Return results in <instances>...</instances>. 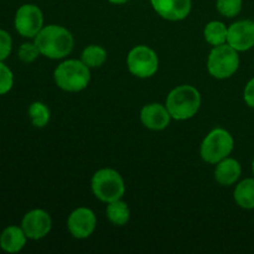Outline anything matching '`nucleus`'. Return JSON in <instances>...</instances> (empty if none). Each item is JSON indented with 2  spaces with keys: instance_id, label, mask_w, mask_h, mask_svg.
Returning a JSON list of instances; mask_svg holds the SVG:
<instances>
[{
  "instance_id": "nucleus-7",
  "label": "nucleus",
  "mask_w": 254,
  "mask_h": 254,
  "mask_svg": "<svg viewBox=\"0 0 254 254\" xmlns=\"http://www.w3.org/2000/svg\"><path fill=\"white\" fill-rule=\"evenodd\" d=\"M129 72L138 78H150L159 69L158 54L146 45H138L127 56Z\"/></svg>"
},
{
  "instance_id": "nucleus-3",
  "label": "nucleus",
  "mask_w": 254,
  "mask_h": 254,
  "mask_svg": "<svg viewBox=\"0 0 254 254\" xmlns=\"http://www.w3.org/2000/svg\"><path fill=\"white\" fill-rule=\"evenodd\" d=\"M56 86L64 92H81L88 87L91 82V68L81 60H64L54 71Z\"/></svg>"
},
{
  "instance_id": "nucleus-15",
  "label": "nucleus",
  "mask_w": 254,
  "mask_h": 254,
  "mask_svg": "<svg viewBox=\"0 0 254 254\" xmlns=\"http://www.w3.org/2000/svg\"><path fill=\"white\" fill-rule=\"evenodd\" d=\"M27 240L21 226H7L0 233V248L6 253H17L26 246Z\"/></svg>"
},
{
  "instance_id": "nucleus-13",
  "label": "nucleus",
  "mask_w": 254,
  "mask_h": 254,
  "mask_svg": "<svg viewBox=\"0 0 254 254\" xmlns=\"http://www.w3.org/2000/svg\"><path fill=\"white\" fill-rule=\"evenodd\" d=\"M171 119L173 118L165 104L149 103L140 111L141 124L150 130H164L169 127Z\"/></svg>"
},
{
  "instance_id": "nucleus-21",
  "label": "nucleus",
  "mask_w": 254,
  "mask_h": 254,
  "mask_svg": "<svg viewBox=\"0 0 254 254\" xmlns=\"http://www.w3.org/2000/svg\"><path fill=\"white\" fill-rule=\"evenodd\" d=\"M242 0H216V9L222 16L232 19L242 11Z\"/></svg>"
},
{
  "instance_id": "nucleus-2",
  "label": "nucleus",
  "mask_w": 254,
  "mask_h": 254,
  "mask_svg": "<svg viewBox=\"0 0 254 254\" xmlns=\"http://www.w3.org/2000/svg\"><path fill=\"white\" fill-rule=\"evenodd\" d=\"M165 106L171 118L175 121H188L197 114L201 107V94L191 84H181L171 89L166 97Z\"/></svg>"
},
{
  "instance_id": "nucleus-19",
  "label": "nucleus",
  "mask_w": 254,
  "mask_h": 254,
  "mask_svg": "<svg viewBox=\"0 0 254 254\" xmlns=\"http://www.w3.org/2000/svg\"><path fill=\"white\" fill-rule=\"evenodd\" d=\"M108 59L107 50L101 45H88L81 54V61L89 68H99Z\"/></svg>"
},
{
  "instance_id": "nucleus-25",
  "label": "nucleus",
  "mask_w": 254,
  "mask_h": 254,
  "mask_svg": "<svg viewBox=\"0 0 254 254\" xmlns=\"http://www.w3.org/2000/svg\"><path fill=\"white\" fill-rule=\"evenodd\" d=\"M243 99L250 108L254 109V77L248 81L243 91Z\"/></svg>"
},
{
  "instance_id": "nucleus-17",
  "label": "nucleus",
  "mask_w": 254,
  "mask_h": 254,
  "mask_svg": "<svg viewBox=\"0 0 254 254\" xmlns=\"http://www.w3.org/2000/svg\"><path fill=\"white\" fill-rule=\"evenodd\" d=\"M106 215L109 222L118 227H123L130 220V210L127 202L121 200L113 201V202L107 203Z\"/></svg>"
},
{
  "instance_id": "nucleus-1",
  "label": "nucleus",
  "mask_w": 254,
  "mask_h": 254,
  "mask_svg": "<svg viewBox=\"0 0 254 254\" xmlns=\"http://www.w3.org/2000/svg\"><path fill=\"white\" fill-rule=\"evenodd\" d=\"M40 54L50 60H62L68 56L74 47L71 31L61 25H46L34 39Z\"/></svg>"
},
{
  "instance_id": "nucleus-18",
  "label": "nucleus",
  "mask_w": 254,
  "mask_h": 254,
  "mask_svg": "<svg viewBox=\"0 0 254 254\" xmlns=\"http://www.w3.org/2000/svg\"><path fill=\"white\" fill-rule=\"evenodd\" d=\"M228 27L222 21H210L205 25L203 29V37L206 42L211 46H220V45L227 44Z\"/></svg>"
},
{
  "instance_id": "nucleus-10",
  "label": "nucleus",
  "mask_w": 254,
  "mask_h": 254,
  "mask_svg": "<svg viewBox=\"0 0 254 254\" xmlns=\"http://www.w3.org/2000/svg\"><path fill=\"white\" fill-rule=\"evenodd\" d=\"M97 227L96 213L88 207H78L69 213L67 218V230L76 240L91 237Z\"/></svg>"
},
{
  "instance_id": "nucleus-27",
  "label": "nucleus",
  "mask_w": 254,
  "mask_h": 254,
  "mask_svg": "<svg viewBox=\"0 0 254 254\" xmlns=\"http://www.w3.org/2000/svg\"><path fill=\"white\" fill-rule=\"evenodd\" d=\"M252 173H253V176H254V158L252 160Z\"/></svg>"
},
{
  "instance_id": "nucleus-4",
  "label": "nucleus",
  "mask_w": 254,
  "mask_h": 254,
  "mask_svg": "<svg viewBox=\"0 0 254 254\" xmlns=\"http://www.w3.org/2000/svg\"><path fill=\"white\" fill-rule=\"evenodd\" d=\"M93 195L102 202H113L121 200L126 192V184L121 174L114 169H99L91 179Z\"/></svg>"
},
{
  "instance_id": "nucleus-23",
  "label": "nucleus",
  "mask_w": 254,
  "mask_h": 254,
  "mask_svg": "<svg viewBox=\"0 0 254 254\" xmlns=\"http://www.w3.org/2000/svg\"><path fill=\"white\" fill-rule=\"evenodd\" d=\"M14 86V73L9 66L0 61V96L9 93Z\"/></svg>"
},
{
  "instance_id": "nucleus-26",
  "label": "nucleus",
  "mask_w": 254,
  "mask_h": 254,
  "mask_svg": "<svg viewBox=\"0 0 254 254\" xmlns=\"http://www.w3.org/2000/svg\"><path fill=\"white\" fill-rule=\"evenodd\" d=\"M107 1H109L111 4H114V5H122V4H126V2H128L129 0H107Z\"/></svg>"
},
{
  "instance_id": "nucleus-8",
  "label": "nucleus",
  "mask_w": 254,
  "mask_h": 254,
  "mask_svg": "<svg viewBox=\"0 0 254 254\" xmlns=\"http://www.w3.org/2000/svg\"><path fill=\"white\" fill-rule=\"evenodd\" d=\"M14 26L20 36L35 39L45 26L42 10L35 4H22L15 12Z\"/></svg>"
},
{
  "instance_id": "nucleus-14",
  "label": "nucleus",
  "mask_w": 254,
  "mask_h": 254,
  "mask_svg": "<svg viewBox=\"0 0 254 254\" xmlns=\"http://www.w3.org/2000/svg\"><path fill=\"white\" fill-rule=\"evenodd\" d=\"M242 175V166L240 161L233 158H226L216 164L215 180L221 186H232L240 180Z\"/></svg>"
},
{
  "instance_id": "nucleus-5",
  "label": "nucleus",
  "mask_w": 254,
  "mask_h": 254,
  "mask_svg": "<svg viewBox=\"0 0 254 254\" xmlns=\"http://www.w3.org/2000/svg\"><path fill=\"white\" fill-rule=\"evenodd\" d=\"M235 148L232 134L223 128H215L203 138L200 146V155L205 163L216 165L228 158Z\"/></svg>"
},
{
  "instance_id": "nucleus-20",
  "label": "nucleus",
  "mask_w": 254,
  "mask_h": 254,
  "mask_svg": "<svg viewBox=\"0 0 254 254\" xmlns=\"http://www.w3.org/2000/svg\"><path fill=\"white\" fill-rule=\"evenodd\" d=\"M27 114L35 128H45L51 119L50 108L42 102H34L30 104Z\"/></svg>"
},
{
  "instance_id": "nucleus-22",
  "label": "nucleus",
  "mask_w": 254,
  "mask_h": 254,
  "mask_svg": "<svg viewBox=\"0 0 254 254\" xmlns=\"http://www.w3.org/2000/svg\"><path fill=\"white\" fill-rule=\"evenodd\" d=\"M40 50L34 42H24L17 50V57L24 64H32L40 56Z\"/></svg>"
},
{
  "instance_id": "nucleus-12",
  "label": "nucleus",
  "mask_w": 254,
  "mask_h": 254,
  "mask_svg": "<svg viewBox=\"0 0 254 254\" xmlns=\"http://www.w3.org/2000/svg\"><path fill=\"white\" fill-rule=\"evenodd\" d=\"M154 11L169 21H181L190 15L192 0H150Z\"/></svg>"
},
{
  "instance_id": "nucleus-6",
  "label": "nucleus",
  "mask_w": 254,
  "mask_h": 254,
  "mask_svg": "<svg viewBox=\"0 0 254 254\" xmlns=\"http://www.w3.org/2000/svg\"><path fill=\"white\" fill-rule=\"evenodd\" d=\"M240 52L228 44L215 46L207 57V71L213 78L227 79L240 67Z\"/></svg>"
},
{
  "instance_id": "nucleus-11",
  "label": "nucleus",
  "mask_w": 254,
  "mask_h": 254,
  "mask_svg": "<svg viewBox=\"0 0 254 254\" xmlns=\"http://www.w3.org/2000/svg\"><path fill=\"white\" fill-rule=\"evenodd\" d=\"M227 44L238 52L254 47V21L250 19L238 20L228 26Z\"/></svg>"
},
{
  "instance_id": "nucleus-16",
  "label": "nucleus",
  "mask_w": 254,
  "mask_h": 254,
  "mask_svg": "<svg viewBox=\"0 0 254 254\" xmlns=\"http://www.w3.org/2000/svg\"><path fill=\"white\" fill-rule=\"evenodd\" d=\"M233 198L243 210H254V178L240 181L233 191Z\"/></svg>"
},
{
  "instance_id": "nucleus-9",
  "label": "nucleus",
  "mask_w": 254,
  "mask_h": 254,
  "mask_svg": "<svg viewBox=\"0 0 254 254\" xmlns=\"http://www.w3.org/2000/svg\"><path fill=\"white\" fill-rule=\"evenodd\" d=\"M20 226L29 240L39 241L51 232L52 218L47 211L42 208H34L25 213Z\"/></svg>"
},
{
  "instance_id": "nucleus-24",
  "label": "nucleus",
  "mask_w": 254,
  "mask_h": 254,
  "mask_svg": "<svg viewBox=\"0 0 254 254\" xmlns=\"http://www.w3.org/2000/svg\"><path fill=\"white\" fill-rule=\"evenodd\" d=\"M12 51V39L6 30L0 29V61H5Z\"/></svg>"
}]
</instances>
